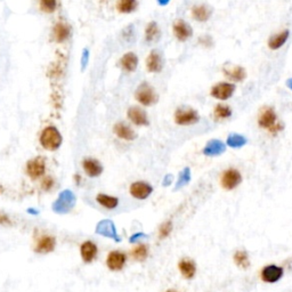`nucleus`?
Instances as JSON below:
<instances>
[{
    "mask_svg": "<svg viewBox=\"0 0 292 292\" xmlns=\"http://www.w3.org/2000/svg\"><path fill=\"white\" fill-rule=\"evenodd\" d=\"M40 144L48 151H55L62 144V136L55 127H47L40 135Z\"/></svg>",
    "mask_w": 292,
    "mask_h": 292,
    "instance_id": "obj_3",
    "label": "nucleus"
},
{
    "mask_svg": "<svg viewBox=\"0 0 292 292\" xmlns=\"http://www.w3.org/2000/svg\"><path fill=\"white\" fill-rule=\"evenodd\" d=\"M148 253H150V249H148L146 244H138V246L132 248V250L130 251L131 257L136 261H141V263L147 259Z\"/></svg>",
    "mask_w": 292,
    "mask_h": 292,
    "instance_id": "obj_27",
    "label": "nucleus"
},
{
    "mask_svg": "<svg viewBox=\"0 0 292 292\" xmlns=\"http://www.w3.org/2000/svg\"><path fill=\"white\" fill-rule=\"evenodd\" d=\"M178 270L181 271L183 277L186 278V280H191L196 274V265L189 258H183L178 263Z\"/></svg>",
    "mask_w": 292,
    "mask_h": 292,
    "instance_id": "obj_15",
    "label": "nucleus"
},
{
    "mask_svg": "<svg viewBox=\"0 0 292 292\" xmlns=\"http://www.w3.org/2000/svg\"><path fill=\"white\" fill-rule=\"evenodd\" d=\"M234 93H235V86L230 83H218L212 86L211 91H210L212 97L220 101L229 100L233 96Z\"/></svg>",
    "mask_w": 292,
    "mask_h": 292,
    "instance_id": "obj_6",
    "label": "nucleus"
},
{
    "mask_svg": "<svg viewBox=\"0 0 292 292\" xmlns=\"http://www.w3.org/2000/svg\"><path fill=\"white\" fill-rule=\"evenodd\" d=\"M97 246L91 241H86L81 244L80 253L84 263H91L97 256Z\"/></svg>",
    "mask_w": 292,
    "mask_h": 292,
    "instance_id": "obj_18",
    "label": "nucleus"
},
{
    "mask_svg": "<svg viewBox=\"0 0 292 292\" xmlns=\"http://www.w3.org/2000/svg\"><path fill=\"white\" fill-rule=\"evenodd\" d=\"M192 18L198 22H207L208 20L211 18V8L208 7L207 5H199L194 6L192 8Z\"/></svg>",
    "mask_w": 292,
    "mask_h": 292,
    "instance_id": "obj_23",
    "label": "nucleus"
},
{
    "mask_svg": "<svg viewBox=\"0 0 292 292\" xmlns=\"http://www.w3.org/2000/svg\"><path fill=\"white\" fill-rule=\"evenodd\" d=\"M70 28L65 23H57L53 29V37L57 42H63L69 38Z\"/></svg>",
    "mask_w": 292,
    "mask_h": 292,
    "instance_id": "obj_25",
    "label": "nucleus"
},
{
    "mask_svg": "<svg viewBox=\"0 0 292 292\" xmlns=\"http://www.w3.org/2000/svg\"><path fill=\"white\" fill-rule=\"evenodd\" d=\"M287 86H288L289 88H290V89L292 90V78H291V79H289V80L287 81Z\"/></svg>",
    "mask_w": 292,
    "mask_h": 292,
    "instance_id": "obj_36",
    "label": "nucleus"
},
{
    "mask_svg": "<svg viewBox=\"0 0 292 292\" xmlns=\"http://www.w3.org/2000/svg\"><path fill=\"white\" fill-rule=\"evenodd\" d=\"M128 119L132 124L136 125H148L150 120H148V115L144 110H142L138 106H131L128 112Z\"/></svg>",
    "mask_w": 292,
    "mask_h": 292,
    "instance_id": "obj_13",
    "label": "nucleus"
},
{
    "mask_svg": "<svg viewBox=\"0 0 292 292\" xmlns=\"http://www.w3.org/2000/svg\"><path fill=\"white\" fill-rule=\"evenodd\" d=\"M129 192L132 198L137 200H145L153 192V188L146 182H135L129 188Z\"/></svg>",
    "mask_w": 292,
    "mask_h": 292,
    "instance_id": "obj_8",
    "label": "nucleus"
},
{
    "mask_svg": "<svg viewBox=\"0 0 292 292\" xmlns=\"http://www.w3.org/2000/svg\"><path fill=\"white\" fill-rule=\"evenodd\" d=\"M83 170L89 177H98L103 172V167L96 159H84L83 162Z\"/></svg>",
    "mask_w": 292,
    "mask_h": 292,
    "instance_id": "obj_16",
    "label": "nucleus"
},
{
    "mask_svg": "<svg viewBox=\"0 0 292 292\" xmlns=\"http://www.w3.org/2000/svg\"><path fill=\"white\" fill-rule=\"evenodd\" d=\"M125 261H127V256H125V253L118 250L111 251V252L107 254L106 266L108 270L113 271H119L125 267Z\"/></svg>",
    "mask_w": 292,
    "mask_h": 292,
    "instance_id": "obj_9",
    "label": "nucleus"
},
{
    "mask_svg": "<svg viewBox=\"0 0 292 292\" xmlns=\"http://www.w3.org/2000/svg\"><path fill=\"white\" fill-rule=\"evenodd\" d=\"M40 8L43 13H53L56 9V0H40Z\"/></svg>",
    "mask_w": 292,
    "mask_h": 292,
    "instance_id": "obj_32",
    "label": "nucleus"
},
{
    "mask_svg": "<svg viewBox=\"0 0 292 292\" xmlns=\"http://www.w3.org/2000/svg\"><path fill=\"white\" fill-rule=\"evenodd\" d=\"M175 122L178 125H192L198 124L200 115L198 111L191 107H179L174 114Z\"/></svg>",
    "mask_w": 292,
    "mask_h": 292,
    "instance_id": "obj_4",
    "label": "nucleus"
},
{
    "mask_svg": "<svg viewBox=\"0 0 292 292\" xmlns=\"http://www.w3.org/2000/svg\"><path fill=\"white\" fill-rule=\"evenodd\" d=\"M96 200L102 207H104V208H106L108 210L115 209L119 205L118 198H115V196H111V195H106V194H98Z\"/></svg>",
    "mask_w": 292,
    "mask_h": 292,
    "instance_id": "obj_28",
    "label": "nucleus"
},
{
    "mask_svg": "<svg viewBox=\"0 0 292 292\" xmlns=\"http://www.w3.org/2000/svg\"><path fill=\"white\" fill-rule=\"evenodd\" d=\"M289 36H290V31L289 30H283L280 33H276V35L271 36L270 39H268V47L271 50H276L281 48L282 46L285 45V42H288Z\"/></svg>",
    "mask_w": 292,
    "mask_h": 292,
    "instance_id": "obj_22",
    "label": "nucleus"
},
{
    "mask_svg": "<svg viewBox=\"0 0 292 292\" xmlns=\"http://www.w3.org/2000/svg\"><path fill=\"white\" fill-rule=\"evenodd\" d=\"M284 270L276 265H267L260 271V280L265 283H275L283 276Z\"/></svg>",
    "mask_w": 292,
    "mask_h": 292,
    "instance_id": "obj_7",
    "label": "nucleus"
},
{
    "mask_svg": "<svg viewBox=\"0 0 292 292\" xmlns=\"http://www.w3.org/2000/svg\"><path fill=\"white\" fill-rule=\"evenodd\" d=\"M225 152V144L219 139H212L209 141L208 144L206 145V147L203 148V153L208 157H216Z\"/></svg>",
    "mask_w": 292,
    "mask_h": 292,
    "instance_id": "obj_21",
    "label": "nucleus"
},
{
    "mask_svg": "<svg viewBox=\"0 0 292 292\" xmlns=\"http://www.w3.org/2000/svg\"><path fill=\"white\" fill-rule=\"evenodd\" d=\"M224 74L227 79L235 81V83H241L247 78V71L242 66H230V67H224L223 70Z\"/></svg>",
    "mask_w": 292,
    "mask_h": 292,
    "instance_id": "obj_17",
    "label": "nucleus"
},
{
    "mask_svg": "<svg viewBox=\"0 0 292 292\" xmlns=\"http://www.w3.org/2000/svg\"><path fill=\"white\" fill-rule=\"evenodd\" d=\"M166 292H178V291H176V290H174V289H169V290H167Z\"/></svg>",
    "mask_w": 292,
    "mask_h": 292,
    "instance_id": "obj_37",
    "label": "nucleus"
},
{
    "mask_svg": "<svg viewBox=\"0 0 292 292\" xmlns=\"http://www.w3.org/2000/svg\"><path fill=\"white\" fill-rule=\"evenodd\" d=\"M46 171V162L42 158H35L26 164V172L32 179H38Z\"/></svg>",
    "mask_w": 292,
    "mask_h": 292,
    "instance_id": "obj_11",
    "label": "nucleus"
},
{
    "mask_svg": "<svg viewBox=\"0 0 292 292\" xmlns=\"http://www.w3.org/2000/svg\"><path fill=\"white\" fill-rule=\"evenodd\" d=\"M213 115L218 120H225L232 115V108L229 105L225 104H217V106L213 110Z\"/></svg>",
    "mask_w": 292,
    "mask_h": 292,
    "instance_id": "obj_30",
    "label": "nucleus"
},
{
    "mask_svg": "<svg viewBox=\"0 0 292 292\" xmlns=\"http://www.w3.org/2000/svg\"><path fill=\"white\" fill-rule=\"evenodd\" d=\"M114 134L118 136L119 138L124 139V141L131 142L135 141L137 138V134L134 129H131L128 125H125V122H117L113 128Z\"/></svg>",
    "mask_w": 292,
    "mask_h": 292,
    "instance_id": "obj_14",
    "label": "nucleus"
},
{
    "mask_svg": "<svg viewBox=\"0 0 292 292\" xmlns=\"http://www.w3.org/2000/svg\"><path fill=\"white\" fill-rule=\"evenodd\" d=\"M120 66L125 72H134L138 66V57L135 53H127L121 57Z\"/></svg>",
    "mask_w": 292,
    "mask_h": 292,
    "instance_id": "obj_19",
    "label": "nucleus"
},
{
    "mask_svg": "<svg viewBox=\"0 0 292 292\" xmlns=\"http://www.w3.org/2000/svg\"><path fill=\"white\" fill-rule=\"evenodd\" d=\"M56 246V240L54 236L50 235H43L38 240L37 243L36 251L39 253H48L54 250Z\"/></svg>",
    "mask_w": 292,
    "mask_h": 292,
    "instance_id": "obj_20",
    "label": "nucleus"
},
{
    "mask_svg": "<svg viewBox=\"0 0 292 292\" xmlns=\"http://www.w3.org/2000/svg\"><path fill=\"white\" fill-rule=\"evenodd\" d=\"M161 37V31L157 22H150L145 29V39L148 42H157Z\"/></svg>",
    "mask_w": 292,
    "mask_h": 292,
    "instance_id": "obj_26",
    "label": "nucleus"
},
{
    "mask_svg": "<svg viewBox=\"0 0 292 292\" xmlns=\"http://www.w3.org/2000/svg\"><path fill=\"white\" fill-rule=\"evenodd\" d=\"M138 7V0H117L115 9L120 14H130Z\"/></svg>",
    "mask_w": 292,
    "mask_h": 292,
    "instance_id": "obj_24",
    "label": "nucleus"
},
{
    "mask_svg": "<svg viewBox=\"0 0 292 292\" xmlns=\"http://www.w3.org/2000/svg\"><path fill=\"white\" fill-rule=\"evenodd\" d=\"M135 98L139 104L144 105V106H152V105L158 103L159 95L151 84L143 83L142 84H139L137 90H136Z\"/></svg>",
    "mask_w": 292,
    "mask_h": 292,
    "instance_id": "obj_2",
    "label": "nucleus"
},
{
    "mask_svg": "<svg viewBox=\"0 0 292 292\" xmlns=\"http://www.w3.org/2000/svg\"><path fill=\"white\" fill-rule=\"evenodd\" d=\"M53 185H54V181H53L52 177H46L42 181V188L46 189V191H49V189L53 188Z\"/></svg>",
    "mask_w": 292,
    "mask_h": 292,
    "instance_id": "obj_34",
    "label": "nucleus"
},
{
    "mask_svg": "<svg viewBox=\"0 0 292 292\" xmlns=\"http://www.w3.org/2000/svg\"><path fill=\"white\" fill-rule=\"evenodd\" d=\"M258 125L271 134H277L283 129V125L277 120L276 112L271 107H264L258 117Z\"/></svg>",
    "mask_w": 292,
    "mask_h": 292,
    "instance_id": "obj_1",
    "label": "nucleus"
},
{
    "mask_svg": "<svg viewBox=\"0 0 292 292\" xmlns=\"http://www.w3.org/2000/svg\"><path fill=\"white\" fill-rule=\"evenodd\" d=\"M242 183V175L237 169L229 168L220 176V185L226 191H233Z\"/></svg>",
    "mask_w": 292,
    "mask_h": 292,
    "instance_id": "obj_5",
    "label": "nucleus"
},
{
    "mask_svg": "<svg viewBox=\"0 0 292 292\" xmlns=\"http://www.w3.org/2000/svg\"><path fill=\"white\" fill-rule=\"evenodd\" d=\"M233 260H234V263H235L236 266L242 268V270H247V268H249V266H250L249 256H248V253L246 252V251H242V250L236 251L233 256Z\"/></svg>",
    "mask_w": 292,
    "mask_h": 292,
    "instance_id": "obj_29",
    "label": "nucleus"
},
{
    "mask_svg": "<svg viewBox=\"0 0 292 292\" xmlns=\"http://www.w3.org/2000/svg\"><path fill=\"white\" fill-rule=\"evenodd\" d=\"M146 69L151 73H160L164 69V60L158 50H152L146 59Z\"/></svg>",
    "mask_w": 292,
    "mask_h": 292,
    "instance_id": "obj_12",
    "label": "nucleus"
},
{
    "mask_svg": "<svg viewBox=\"0 0 292 292\" xmlns=\"http://www.w3.org/2000/svg\"><path fill=\"white\" fill-rule=\"evenodd\" d=\"M172 32L179 42H186L193 36V29L184 20H176L172 25Z\"/></svg>",
    "mask_w": 292,
    "mask_h": 292,
    "instance_id": "obj_10",
    "label": "nucleus"
},
{
    "mask_svg": "<svg viewBox=\"0 0 292 292\" xmlns=\"http://www.w3.org/2000/svg\"><path fill=\"white\" fill-rule=\"evenodd\" d=\"M172 230V223L171 222H165L161 224L160 229H159V239L164 240L167 239V237L170 235Z\"/></svg>",
    "mask_w": 292,
    "mask_h": 292,
    "instance_id": "obj_33",
    "label": "nucleus"
},
{
    "mask_svg": "<svg viewBox=\"0 0 292 292\" xmlns=\"http://www.w3.org/2000/svg\"><path fill=\"white\" fill-rule=\"evenodd\" d=\"M169 1H170V0H158L159 5H161V6H166Z\"/></svg>",
    "mask_w": 292,
    "mask_h": 292,
    "instance_id": "obj_35",
    "label": "nucleus"
},
{
    "mask_svg": "<svg viewBox=\"0 0 292 292\" xmlns=\"http://www.w3.org/2000/svg\"><path fill=\"white\" fill-rule=\"evenodd\" d=\"M246 144H247V138L239 134H232L229 136V138H227V145L233 148L242 147V146H244Z\"/></svg>",
    "mask_w": 292,
    "mask_h": 292,
    "instance_id": "obj_31",
    "label": "nucleus"
}]
</instances>
